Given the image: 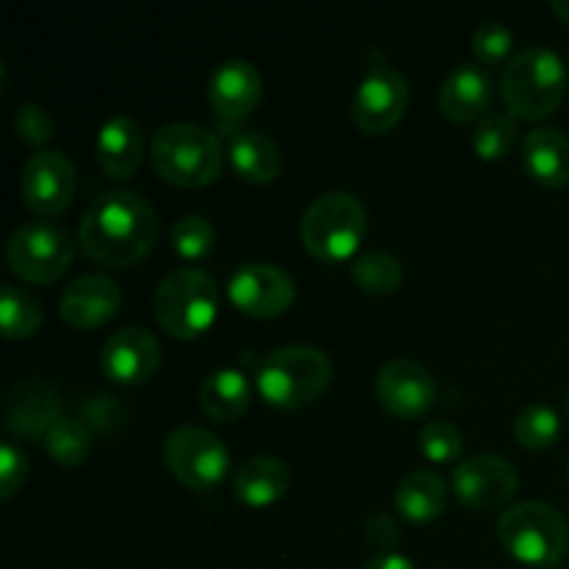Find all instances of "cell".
<instances>
[{
  "label": "cell",
  "mask_w": 569,
  "mask_h": 569,
  "mask_svg": "<svg viewBox=\"0 0 569 569\" xmlns=\"http://www.w3.org/2000/svg\"><path fill=\"white\" fill-rule=\"evenodd\" d=\"M159 220L142 192L111 189L81 217L78 242L87 259L100 267H128L153 248Z\"/></svg>",
  "instance_id": "obj_1"
},
{
  "label": "cell",
  "mask_w": 569,
  "mask_h": 569,
  "mask_svg": "<svg viewBox=\"0 0 569 569\" xmlns=\"http://www.w3.org/2000/svg\"><path fill=\"white\" fill-rule=\"evenodd\" d=\"M500 92L520 120H545L567 94V67L556 50L531 44L511 56L500 76Z\"/></svg>",
  "instance_id": "obj_2"
},
{
  "label": "cell",
  "mask_w": 569,
  "mask_h": 569,
  "mask_svg": "<svg viewBox=\"0 0 569 569\" xmlns=\"http://www.w3.org/2000/svg\"><path fill=\"white\" fill-rule=\"evenodd\" d=\"M150 161L167 183L198 189L222 170V144L217 133L194 122H167L153 133Z\"/></svg>",
  "instance_id": "obj_3"
},
{
  "label": "cell",
  "mask_w": 569,
  "mask_h": 569,
  "mask_svg": "<svg viewBox=\"0 0 569 569\" xmlns=\"http://www.w3.org/2000/svg\"><path fill=\"white\" fill-rule=\"evenodd\" d=\"M500 545L528 567L550 569L561 565L569 550L567 517L545 500H522L498 520Z\"/></svg>",
  "instance_id": "obj_4"
},
{
  "label": "cell",
  "mask_w": 569,
  "mask_h": 569,
  "mask_svg": "<svg viewBox=\"0 0 569 569\" xmlns=\"http://www.w3.org/2000/svg\"><path fill=\"white\" fill-rule=\"evenodd\" d=\"M331 359L311 345H287L264 356L259 365V392L278 409H303L328 389Z\"/></svg>",
  "instance_id": "obj_5"
},
{
  "label": "cell",
  "mask_w": 569,
  "mask_h": 569,
  "mask_svg": "<svg viewBox=\"0 0 569 569\" xmlns=\"http://www.w3.org/2000/svg\"><path fill=\"white\" fill-rule=\"evenodd\" d=\"M367 233V209L353 192L331 189L311 200L300 220V239L320 261H345Z\"/></svg>",
  "instance_id": "obj_6"
},
{
  "label": "cell",
  "mask_w": 569,
  "mask_h": 569,
  "mask_svg": "<svg viewBox=\"0 0 569 569\" xmlns=\"http://www.w3.org/2000/svg\"><path fill=\"white\" fill-rule=\"evenodd\" d=\"M220 289L211 276L194 267H181L161 278L156 289V320L170 337L194 339L214 322Z\"/></svg>",
  "instance_id": "obj_7"
},
{
  "label": "cell",
  "mask_w": 569,
  "mask_h": 569,
  "mask_svg": "<svg viewBox=\"0 0 569 569\" xmlns=\"http://www.w3.org/2000/svg\"><path fill=\"white\" fill-rule=\"evenodd\" d=\"M76 256L70 231L59 222H50L44 217L28 220L14 228L6 248L14 276L28 283H50L67 272Z\"/></svg>",
  "instance_id": "obj_8"
},
{
  "label": "cell",
  "mask_w": 569,
  "mask_h": 569,
  "mask_svg": "<svg viewBox=\"0 0 569 569\" xmlns=\"http://www.w3.org/2000/svg\"><path fill=\"white\" fill-rule=\"evenodd\" d=\"M164 461L183 487L209 492L226 478L231 453L226 442L209 428L178 426L164 439Z\"/></svg>",
  "instance_id": "obj_9"
},
{
  "label": "cell",
  "mask_w": 569,
  "mask_h": 569,
  "mask_svg": "<svg viewBox=\"0 0 569 569\" xmlns=\"http://www.w3.org/2000/svg\"><path fill=\"white\" fill-rule=\"evenodd\" d=\"M409 106V81L387 61H372L353 94V120L365 133H387Z\"/></svg>",
  "instance_id": "obj_10"
},
{
  "label": "cell",
  "mask_w": 569,
  "mask_h": 569,
  "mask_svg": "<svg viewBox=\"0 0 569 569\" xmlns=\"http://www.w3.org/2000/svg\"><path fill=\"white\" fill-rule=\"evenodd\" d=\"M76 183L78 178L70 156L44 148L37 150L22 167L20 198L33 214L48 220V217L61 214L72 203Z\"/></svg>",
  "instance_id": "obj_11"
},
{
  "label": "cell",
  "mask_w": 569,
  "mask_h": 569,
  "mask_svg": "<svg viewBox=\"0 0 569 569\" xmlns=\"http://www.w3.org/2000/svg\"><path fill=\"white\" fill-rule=\"evenodd\" d=\"M520 487L517 467L498 453H478L453 470V489L472 511H495L509 503Z\"/></svg>",
  "instance_id": "obj_12"
},
{
  "label": "cell",
  "mask_w": 569,
  "mask_h": 569,
  "mask_svg": "<svg viewBox=\"0 0 569 569\" xmlns=\"http://www.w3.org/2000/svg\"><path fill=\"white\" fill-rule=\"evenodd\" d=\"M228 298L250 317H278L292 306L295 281L287 270L270 261H250L228 278Z\"/></svg>",
  "instance_id": "obj_13"
},
{
  "label": "cell",
  "mask_w": 569,
  "mask_h": 569,
  "mask_svg": "<svg viewBox=\"0 0 569 569\" xmlns=\"http://www.w3.org/2000/svg\"><path fill=\"white\" fill-rule=\"evenodd\" d=\"M376 395L389 415L400 420H420L437 403V381L420 361L392 359L378 370Z\"/></svg>",
  "instance_id": "obj_14"
},
{
  "label": "cell",
  "mask_w": 569,
  "mask_h": 569,
  "mask_svg": "<svg viewBox=\"0 0 569 569\" xmlns=\"http://www.w3.org/2000/svg\"><path fill=\"white\" fill-rule=\"evenodd\" d=\"M61 417V395L48 378H22L3 398V428L17 439H44Z\"/></svg>",
  "instance_id": "obj_15"
},
{
  "label": "cell",
  "mask_w": 569,
  "mask_h": 569,
  "mask_svg": "<svg viewBox=\"0 0 569 569\" xmlns=\"http://www.w3.org/2000/svg\"><path fill=\"white\" fill-rule=\"evenodd\" d=\"M161 365V345L142 326H128L111 333L100 350V367L117 383H144Z\"/></svg>",
  "instance_id": "obj_16"
},
{
  "label": "cell",
  "mask_w": 569,
  "mask_h": 569,
  "mask_svg": "<svg viewBox=\"0 0 569 569\" xmlns=\"http://www.w3.org/2000/svg\"><path fill=\"white\" fill-rule=\"evenodd\" d=\"M122 303L120 283L100 272H87L67 283L59 298L61 320L72 328H98L117 315Z\"/></svg>",
  "instance_id": "obj_17"
},
{
  "label": "cell",
  "mask_w": 569,
  "mask_h": 569,
  "mask_svg": "<svg viewBox=\"0 0 569 569\" xmlns=\"http://www.w3.org/2000/svg\"><path fill=\"white\" fill-rule=\"evenodd\" d=\"M261 98V76L250 61H222L209 81V103L220 126L231 128L256 109Z\"/></svg>",
  "instance_id": "obj_18"
},
{
  "label": "cell",
  "mask_w": 569,
  "mask_h": 569,
  "mask_svg": "<svg viewBox=\"0 0 569 569\" xmlns=\"http://www.w3.org/2000/svg\"><path fill=\"white\" fill-rule=\"evenodd\" d=\"M495 98V81L478 61L453 67L439 87V109L453 122H478L489 114Z\"/></svg>",
  "instance_id": "obj_19"
},
{
  "label": "cell",
  "mask_w": 569,
  "mask_h": 569,
  "mask_svg": "<svg viewBox=\"0 0 569 569\" xmlns=\"http://www.w3.org/2000/svg\"><path fill=\"white\" fill-rule=\"evenodd\" d=\"M142 153V122L133 120V117L128 114H117L103 122V128H100L98 133V142H94V156H98L106 176L117 178V181H126V178L133 176V170L139 167Z\"/></svg>",
  "instance_id": "obj_20"
},
{
  "label": "cell",
  "mask_w": 569,
  "mask_h": 569,
  "mask_svg": "<svg viewBox=\"0 0 569 569\" xmlns=\"http://www.w3.org/2000/svg\"><path fill=\"white\" fill-rule=\"evenodd\" d=\"M228 156L250 183H270L281 172V148L259 128H228Z\"/></svg>",
  "instance_id": "obj_21"
},
{
  "label": "cell",
  "mask_w": 569,
  "mask_h": 569,
  "mask_svg": "<svg viewBox=\"0 0 569 569\" xmlns=\"http://www.w3.org/2000/svg\"><path fill=\"white\" fill-rule=\"evenodd\" d=\"M522 161L533 181L550 189L569 183V137L559 128H533L522 142Z\"/></svg>",
  "instance_id": "obj_22"
},
{
  "label": "cell",
  "mask_w": 569,
  "mask_h": 569,
  "mask_svg": "<svg viewBox=\"0 0 569 569\" xmlns=\"http://www.w3.org/2000/svg\"><path fill=\"white\" fill-rule=\"evenodd\" d=\"M292 470L278 456H253L233 476V492L248 506H270L289 492Z\"/></svg>",
  "instance_id": "obj_23"
},
{
  "label": "cell",
  "mask_w": 569,
  "mask_h": 569,
  "mask_svg": "<svg viewBox=\"0 0 569 569\" xmlns=\"http://www.w3.org/2000/svg\"><path fill=\"white\" fill-rule=\"evenodd\" d=\"M198 403L211 420L233 422L248 411L250 406V383L244 372L233 367H222L206 376V381L198 389Z\"/></svg>",
  "instance_id": "obj_24"
},
{
  "label": "cell",
  "mask_w": 569,
  "mask_h": 569,
  "mask_svg": "<svg viewBox=\"0 0 569 569\" xmlns=\"http://www.w3.org/2000/svg\"><path fill=\"white\" fill-rule=\"evenodd\" d=\"M395 506L411 522H431L448 506V483L437 470H415L395 489Z\"/></svg>",
  "instance_id": "obj_25"
},
{
  "label": "cell",
  "mask_w": 569,
  "mask_h": 569,
  "mask_svg": "<svg viewBox=\"0 0 569 569\" xmlns=\"http://www.w3.org/2000/svg\"><path fill=\"white\" fill-rule=\"evenodd\" d=\"M44 450L61 467H78L92 453V431L78 417H59L44 433Z\"/></svg>",
  "instance_id": "obj_26"
},
{
  "label": "cell",
  "mask_w": 569,
  "mask_h": 569,
  "mask_svg": "<svg viewBox=\"0 0 569 569\" xmlns=\"http://www.w3.org/2000/svg\"><path fill=\"white\" fill-rule=\"evenodd\" d=\"M42 303L33 298L28 289L6 283L3 295H0V322H3V337L17 342V339H28L39 331L42 326Z\"/></svg>",
  "instance_id": "obj_27"
},
{
  "label": "cell",
  "mask_w": 569,
  "mask_h": 569,
  "mask_svg": "<svg viewBox=\"0 0 569 569\" xmlns=\"http://www.w3.org/2000/svg\"><path fill=\"white\" fill-rule=\"evenodd\" d=\"M350 276L367 295H389L403 281V264L398 256L387 253V250H367V253L356 256V261L350 264Z\"/></svg>",
  "instance_id": "obj_28"
},
{
  "label": "cell",
  "mask_w": 569,
  "mask_h": 569,
  "mask_svg": "<svg viewBox=\"0 0 569 569\" xmlns=\"http://www.w3.org/2000/svg\"><path fill=\"white\" fill-rule=\"evenodd\" d=\"M517 133H520V126L511 111H489L472 128V148L483 161H498L515 148Z\"/></svg>",
  "instance_id": "obj_29"
},
{
  "label": "cell",
  "mask_w": 569,
  "mask_h": 569,
  "mask_svg": "<svg viewBox=\"0 0 569 569\" xmlns=\"http://www.w3.org/2000/svg\"><path fill=\"white\" fill-rule=\"evenodd\" d=\"M515 437H517V442L528 450L553 448L556 439L561 437L559 411L550 409V406H545V403L526 406V409L517 415Z\"/></svg>",
  "instance_id": "obj_30"
},
{
  "label": "cell",
  "mask_w": 569,
  "mask_h": 569,
  "mask_svg": "<svg viewBox=\"0 0 569 569\" xmlns=\"http://www.w3.org/2000/svg\"><path fill=\"white\" fill-rule=\"evenodd\" d=\"M214 228L200 214H187L172 226V250L187 261L206 259L214 248Z\"/></svg>",
  "instance_id": "obj_31"
},
{
  "label": "cell",
  "mask_w": 569,
  "mask_h": 569,
  "mask_svg": "<svg viewBox=\"0 0 569 569\" xmlns=\"http://www.w3.org/2000/svg\"><path fill=\"white\" fill-rule=\"evenodd\" d=\"M78 420L87 422L89 431L117 433L126 428L128 411H126V406L114 398V395L94 392L78 403Z\"/></svg>",
  "instance_id": "obj_32"
},
{
  "label": "cell",
  "mask_w": 569,
  "mask_h": 569,
  "mask_svg": "<svg viewBox=\"0 0 569 569\" xmlns=\"http://www.w3.org/2000/svg\"><path fill=\"white\" fill-rule=\"evenodd\" d=\"M461 448H465V437H461L459 426H453L450 420H431L420 431V450L437 465L459 459Z\"/></svg>",
  "instance_id": "obj_33"
},
{
  "label": "cell",
  "mask_w": 569,
  "mask_h": 569,
  "mask_svg": "<svg viewBox=\"0 0 569 569\" xmlns=\"http://www.w3.org/2000/svg\"><path fill=\"white\" fill-rule=\"evenodd\" d=\"M515 48V31L500 20H487L472 33V50L478 56V64H500L511 56Z\"/></svg>",
  "instance_id": "obj_34"
},
{
  "label": "cell",
  "mask_w": 569,
  "mask_h": 569,
  "mask_svg": "<svg viewBox=\"0 0 569 569\" xmlns=\"http://www.w3.org/2000/svg\"><path fill=\"white\" fill-rule=\"evenodd\" d=\"M14 131L22 142L39 148V144H44L53 137V117H50L44 106L26 103L14 111Z\"/></svg>",
  "instance_id": "obj_35"
},
{
  "label": "cell",
  "mask_w": 569,
  "mask_h": 569,
  "mask_svg": "<svg viewBox=\"0 0 569 569\" xmlns=\"http://www.w3.org/2000/svg\"><path fill=\"white\" fill-rule=\"evenodd\" d=\"M28 476V456L14 442L0 445V498L9 500Z\"/></svg>",
  "instance_id": "obj_36"
},
{
  "label": "cell",
  "mask_w": 569,
  "mask_h": 569,
  "mask_svg": "<svg viewBox=\"0 0 569 569\" xmlns=\"http://www.w3.org/2000/svg\"><path fill=\"white\" fill-rule=\"evenodd\" d=\"M361 569H417V565L411 559H406V556L395 553V550H383V553L372 556Z\"/></svg>",
  "instance_id": "obj_37"
},
{
  "label": "cell",
  "mask_w": 569,
  "mask_h": 569,
  "mask_svg": "<svg viewBox=\"0 0 569 569\" xmlns=\"http://www.w3.org/2000/svg\"><path fill=\"white\" fill-rule=\"evenodd\" d=\"M550 9L561 17V20L569 26V0H550Z\"/></svg>",
  "instance_id": "obj_38"
},
{
  "label": "cell",
  "mask_w": 569,
  "mask_h": 569,
  "mask_svg": "<svg viewBox=\"0 0 569 569\" xmlns=\"http://www.w3.org/2000/svg\"><path fill=\"white\" fill-rule=\"evenodd\" d=\"M567 417H569V398H567Z\"/></svg>",
  "instance_id": "obj_39"
},
{
  "label": "cell",
  "mask_w": 569,
  "mask_h": 569,
  "mask_svg": "<svg viewBox=\"0 0 569 569\" xmlns=\"http://www.w3.org/2000/svg\"><path fill=\"white\" fill-rule=\"evenodd\" d=\"M567 478H569V465H567Z\"/></svg>",
  "instance_id": "obj_40"
}]
</instances>
